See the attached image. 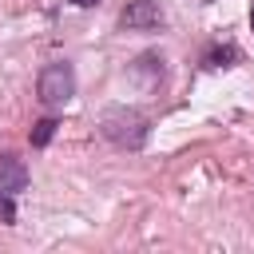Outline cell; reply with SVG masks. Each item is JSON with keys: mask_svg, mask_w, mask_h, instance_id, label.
Instances as JSON below:
<instances>
[{"mask_svg": "<svg viewBox=\"0 0 254 254\" xmlns=\"http://www.w3.org/2000/svg\"><path fill=\"white\" fill-rule=\"evenodd\" d=\"M99 135L123 151H139L151 135V119L139 111V107H127V103H115L99 115Z\"/></svg>", "mask_w": 254, "mask_h": 254, "instance_id": "cell-1", "label": "cell"}, {"mask_svg": "<svg viewBox=\"0 0 254 254\" xmlns=\"http://www.w3.org/2000/svg\"><path fill=\"white\" fill-rule=\"evenodd\" d=\"M71 95H75V71H71V64L67 60L48 64L40 71V79H36V99L44 107H64Z\"/></svg>", "mask_w": 254, "mask_h": 254, "instance_id": "cell-2", "label": "cell"}, {"mask_svg": "<svg viewBox=\"0 0 254 254\" xmlns=\"http://www.w3.org/2000/svg\"><path fill=\"white\" fill-rule=\"evenodd\" d=\"M163 4L159 0H131L123 12H119V28L123 32H155L163 28Z\"/></svg>", "mask_w": 254, "mask_h": 254, "instance_id": "cell-3", "label": "cell"}, {"mask_svg": "<svg viewBox=\"0 0 254 254\" xmlns=\"http://www.w3.org/2000/svg\"><path fill=\"white\" fill-rule=\"evenodd\" d=\"M28 187V167H24V159H16V155H0V190H8V194H20Z\"/></svg>", "mask_w": 254, "mask_h": 254, "instance_id": "cell-4", "label": "cell"}, {"mask_svg": "<svg viewBox=\"0 0 254 254\" xmlns=\"http://www.w3.org/2000/svg\"><path fill=\"white\" fill-rule=\"evenodd\" d=\"M131 71L147 83V87H155L159 79H163V56H155V52H143L135 64H131Z\"/></svg>", "mask_w": 254, "mask_h": 254, "instance_id": "cell-5", "label": "cell"}, {"mask_svg": "<svg viewBox=\"0 0 254 254\" xmlns=\"http://www.w3.org/2000/svg\"><path fill=\"white\" fill-rule=\"evenodd\" d=\"M202 64H206V67H234V64H238V48H234V44H214V48H206Z\"/></svg>", "mask_w": 254, "mask_h": 254, "instance_id": "cell-6", "label": "cell"}, {"mask_svg": "<svg viewBox=\"0 0 254 254\" xmlns=\"http://www.w3.org/2000/svg\"><path fill=\"white\" fill-rule=\"evenodd\" d=\"M56 127H60V119H56V115L36 119V123H32V131H28V143H32V147H48V143L56 139Z\"/></svg>", "mask_w": 254, "mask_h": 254, "instance_id": "cell-7", "label": "cell"}, {"mask_svg": "<svg viewBox=\"0 0 254 254\" xmlns=\"http://www.w3.org/2000/svg\"><path fill=\"white\" fill-rule=\"evenodd\" d=\"M0 222H4V226H12V222H16V202H12V194H8V190H0Z\"/></svg>", "mask_w": 254, "mask_h": 254, "instance_id": "cell-8", "label": "cell"}, {"mask_svg": "<svg viewBox=\"0 0 254 254\" xmlns=\"http://www.w3.org/2000/svg\"><path fill=\"white\" fill-rule=\"evenodd\" d=\"M71 4H75V8H95L99 0H71Z\"/></svg>", "mask_w": 254, "mask_h": 254, "instance_id": "cell-9", "label": "cell"}, {"mask_svg": "<svg viewBox=\"0 0 254 254\" xmlns=\"http://www.w3.org/2000/svg\"><path fill=\"white\" fill-rule=\"evenodd\" d=\"M250 28H254V0H250Z\"/></svg>", "mask_w": 254, "mask_h": 254, "instance_id": "cell-10", "label": "cell"}, {"mask_svg": "<svg viewBox=\"0 0 254 254\" xmlns=\"http://www.w3.org/2000/svg\"><path fill=\"white\" fill-rule=\"evenodd\" d=\"M206 4H210V0H206Z\"/></svg>", "mask_w": 254, "mask_h": 254, "instance_id": "cell-11", "label": "cell"}]
</instances>
